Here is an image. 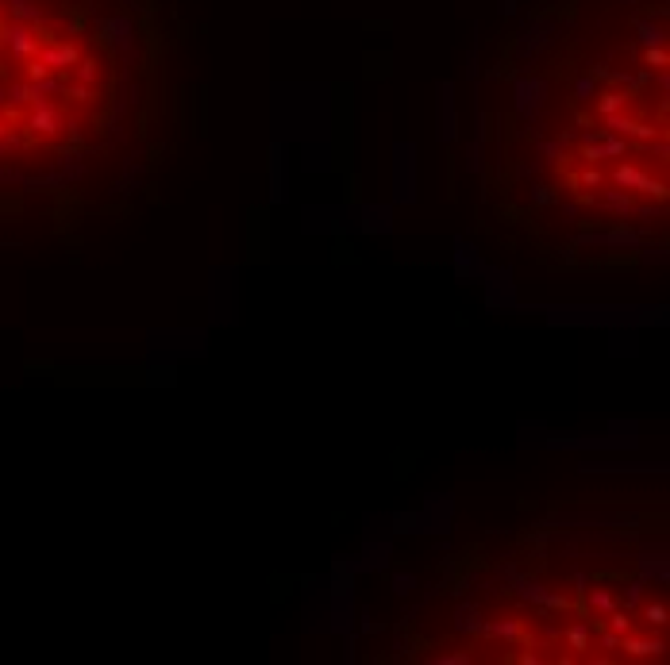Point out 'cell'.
Here are the masks:
<instances>
[{
	"mask_svg": "<svg viewBox=\"0 0 670 665\" xmlns=\"http://www.w3.org/2000/svg\"><path fill=\"white\" fill-rule=\"evenodd\" d=\"M562 643H567L574 654H586V650L593 646V631H590V623H574V627H567V631H562Z\"/></svg>",
	"mask_w": 670,
	"mask_h": 665,
	"instance_id": "3",
	"label": "cell"
},
{
	"mask_svg": "<svg viewBox=\"0 0 670 665\" xmlns=\"http://www.w3.org/2000/svg\"><path fill=\"white\" fill-rule=\"evenodd\" d=\"M481 631H489V635H497V638H509V643H520V638H524V623L520 619H501V623H489V627H481Z\"/></svg>",
	"mask_w": 670,
	"mask_h": 665,
	"instance_id": "4",
	"label": "cell"
},
{
	"mask_svg": "<svg viewBox=\"0 0 670 665\" xmlns=\"http://www.w3.org/2000/svg\"><path fill=\"white\" fill-rule=\"evenodd\" d=\"M620 650L628 654V658H663L666 654V643L663 638H636L632 631H628V635H620Z\"/></svg>",
	"mask_w": 670,
	"mask_h": 665,
	"instance_id": "1",
	"label": "cell"
},
{
	"mask_svg": "<svg viewBox=\"0 0 670 665\" xmlns=\"http://www.w3.org/2000/svg\"><path fill=\"white\" fill-rule=\"evenodd\" d=\"M439 661H443V665H462V661H470V650L467 654H443Z\"/></svg>",
	"mask_w": 670,
	"mask_h": 665,
	"instance_id": "10",
	"label": "cell"
},
{
	"mask_svg": "<svg viewBox=\"0 0 670 665\" xmlns=\"http://www.w3.org/2000/svg\"><path fill=\"white\" fill-rule=\"evenodd\" d=\"M643 623H647V627L651 631H663L666 627V604H655V600H651V604H643Z\"/></svg>",
	"mask_w": 670,
	"mask_h": 665,
	"instance_id": "6",
	"label": "cell"
},
{
	"mask_svg": "<svg viewBox=\"0 0 670 665\" xmlns=\"http://www.w3.org/2000/svg\"><path fill=\"white\" fill-rule=\"evenodd\" d=\"M590 607L598 615H609V612H617V596L609 588H590Z\"/></svg>",
	"mask_w": 670,
	"mask_h": 665,
	"instance_id": "5",
	"label": "cell"
},
{
	"mask_svg": "<svg viewBox=\"0 0 670 665\" xmlns=\"http://www.w3.org/2000/svg\"><path fill=\"white\" fill-rule=\"evenodd\" d=\"M624 101H628L624 93H605V96H601V112H605V116H612V112L624 108Z\"/></svg>",
	"mask_w": 670,
	"mask_h": 665,
	"instance_id": "8",
	"label": "cell"
},
{
	"mask_svg": "<svg viewBox=\"0 0 670 665\" xmlns=\"http://www.w3.org/2000/svg\"><path fill=\"white\" fill-rule=\"evenodd\" d=\"M605 619H609V631H617V635H628V631H632V619H628V612H609L605 615Z\"/></svg>",
	"mask_w": 670,
	"mask_h": 665,
	"instance_id": "7",
	"label": "cell"
},
{
	"mask_svg": "<svg viewBox=\"0 0 670 665\" xmlns=\"http://www.w3.org/2000/svg\"><path fill=\"white\" fill-rule=\"evenodd\" d=\"M624 150H628L624 138H605V146H601V154H609V158H620Z\"/></svg>",
	"mask_w": 670,
	"mask_h": 665,
	"instance_id": "9",
	"label": "cell"
},
{
	"mask_svg": "<svg viewBox=\"0 0 670 665\" xmlns=\"http://www.w3.org/2000/svg\"><path fill=\"white\" fill-rule=\"evenodd\" d=\"M612 181L624 185V188H640V193H663V185L651 181V177L643 174V169H636V166H620L617 174H612Z\"/></svg>",
	"mask_w": 670,
	"mask_h": 665,
	"instance_id": "2",
	"label": "cell"
}]
</instances>
